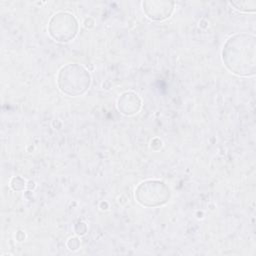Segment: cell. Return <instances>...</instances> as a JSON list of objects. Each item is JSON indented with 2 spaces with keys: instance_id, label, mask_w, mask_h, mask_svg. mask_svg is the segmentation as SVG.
<instances>
[{
  "instance_id": "7a4b0ae2",
  "label": "cell",
  "mask_w": 256,
  "mask_h": 256,
  "mask_svg": "<svg viewBox=\"0 0 256 256\" xmlns=\"http://www.w3.org/2000/svg\"><path fill=\"white\" fill-rule=\"evenodd\" d=\"M137 201L146 207H156L166 203L170 197V189L165 183L157 180L142 182L135 190Z\"/></svg>"
},
{
  "instance_id": "6da1fadb",
  "label": "cell",
  "mask_w": 256,
  "mask_h": 256,
  "mask_svg": "<svg viewBox=\"0 0 256 256\" xmlns=\"http://www.w3.org/2000/svg\"><path fill=\"white\" fill-rule=\"evenodd\" d=\"M254 38L245 34L230 37L222 50V60L225 66L240 76L254 74L255 58Z\"/></svg>"
}]
</instances>
